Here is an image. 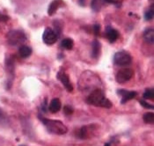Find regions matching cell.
<instances>
[{
    "mask_svg": "<svg viewBox=\"0 0 154 146\" xmlns=\"http://www.w3.org/2000/svg\"><path fill=\"white\" fill-rule=\"evenodd\" d=\"M63 5V0H54V1H52L51 4L48 6V14L50 15V16L51 15H54Z\"/></svg>",
    "mask_w": 154,
    "mask_h": 146,
    "instance_id": "30bf717a",
    "label": "cell"
},
{
    "mask_svg": "<svg viewBox=\"0 0 154 146\" xmlns=\"http://www.w3.org/2000/svg\"><path fill=\"white\" fill-rule=\"evenodd\" d=\"M132 61V57L127 51H118L114 56V62L117 66H127Z\"/></svg>",
    "mask_w": 154,
    "mask_h": 146,
    "instance_id": "3957f363",
    "label": "cell"
},
{
    "mask_svg": "<svg viewBox=\"0 0 154 146\" xmlns=\"http://www.w3.org/2000/svg\"><path fill=\"white\" fill-rule=\"evenodd\" d=\"M41 121L45 125V127L48 129V130L53 134L56 135H64L67 133L68 129L67 127L61 122L57 120H51V119H47L44 117H42L41 115L39 116Z\"/></svg>",
    "mask_w": 154,
    "mask_h": 146,
    "instance_id": "7a4b0ae2",
    "label": "cell"
},
{
    "mask_svg": "<svg viewBox=\"0 0 154 146\" xmlns=\"http://www.w3.org/2000/svg\"><path fill=\"white\" fill-rule=\"evenodd\" d=\"M119 95L122 96V100H121V103L122 104H125L127 101L131 100L132 99L136 97L137 95V92H134V91H126V90H118Z\"/></svg>",
    "mask_w": 154,
    "mask_h": 146,
    "instance_id": "ba28073f",
    "label": "cell"
},
{
    "mask_svg": "<svg viewBox=\"0 0 154 146\" xmlns=\"http://www.w3.org/2000/svg\"><path fill=\"white\" fill-rule=\"evenodd\" d=\"M9 20V17L7 15H4V14H0V20L1 21H7Z\"/></svg>",
    "mask_w": 154,
    "mask_h": 146,
    "instance_id": "7402d4cb",
    "label": "cell"
},
{
    "mask_svg": "<svg viewBox=\"0 0 154 146\" xmlns=\"http://www.w3.org/2000/svg\"><path fill=\"white\" fill-rule=\"evenodd\" d=\"M19 53H20V56L22 58H26V57H28V56H31V54H32V49L30 47H28V46L22 45V46L20 47Z\"/></svg>",
    "mask_w": 154,
    "mask_h": 146,
    "instance_id": "7c38bea8",
    "label": "cell"
},
{
    "mask_svg": "<svg viewBox=\"0 0 154 146\" xmlns=\"http://www.w3.org/2000/svg\"><path fill=\"white\" fill-rule=\"evenodd\" d=\"M133 76V71L130 68H123L122 70H120L116 77V81L120 84H123L125 82H127L128 80H130Z\"/></svg>",
    "mask_w": 154,
    "mask_h": 146,
    "instance_id": "5b68a950",
    "label": "cell"
},
{
    "mask_svg": "<svg viewBox=\"0 0 154 146\" xmlns=\"http://www.w3.org/2000/svg\"><path fill=\"white\" fill-rule=\"evenodd\" d=\"M63 112L66 115H71V114L73 113V108L70 107V106H65L63 108Z\"/></svg>",
    "mask_w": 154,
    "mask_h": 146,
    "instance_id": "ffe728a7",
    "label": "cell"
},
{
    "mask_svg": "<svg viewBox=\"0 0 154 146\" xmlns=\"http://www.w3.org/2000/svg\"><path fill=\"white\" fill-rule=\"evenodd\" d=\"M57 78H59V80L62 82V84L64 85L65 89L69 93H71L73 91V85H71V81H70V78L66 73L59 71L58 74H57Z\"/></svg>",
    "mask_w": 154,
    "mask_h": 146,
    "instance_id": "52a82bcc",
    "label": "cell"
},
{
    "mask_svg": "<svg viewBox=\"0 0 154 146\" xmlns=\"http://www.w3.org/2000/svg\"><path fill=\"white\" fill-rule=\"evenodd\" d=\"M92 56L94 58H98L100 51V43L98 40H94L92 43Z\"/></svg>",
    "mask_w": 154,
    "mask_h": 146,
    "instance_id": "4fadbf2b",
    "label": "cell"
},
{
    "mask_svg": "<svg viewBox=\"0 0 154 146\" xmlns=\"http://www.w3.org/2000/svg\"><path fill=\"white\" fill-rule=\"evenodd\" d=\"M73 45H74V42L73 41L70 39V38H65L61 42V46L62 48H63L64 49H67V50H70L73 48Z\"/></svg>",
    "mask_w": 154,
    "mask_h": 146,
    "instance_id": "9a60e30c",
    "label": "cell"
},
{
    "mask_svg": "<svg viewBox=\"0 0 154 146\" xmlns=\"http://www.w3.org/2000/svg\"><path fill=\"white\" fill-rule=\"evenodd\" d=\"M82 1H83V0H81V2H82Z\"/></svg>",
    "mask_w": 154,
    "mask_h": 146,
    "instance_id": "484cf974",
    "label": "cell"
},
{
    "mask_svg": "<svg viewBox=\"0 0 154 146\" xmlns=\"http://www.w3.org/2000/svg\"><path fill=\"white\" fill-rule=\"evenodd\" d=\"M7 39H8V41L10 44L15 46V45L23 43L26 41V35L22 31L12 30L7 35Z\"/></svg>",
    "mask_w": 154,
    "mask_h": 146,
    "instance_id": "277c9868",
    "label": "cell"
},
{
    "mask_svg": "<svg viewBox=\"0 0 154 146\" xmlns=\"http://www.w3.org/2000/svg\"><path fill=\"white\" fill-rule=\"evenodd\" d=\"M57 39H58L57 35L50 27H47L44 30L43 35H42V40L47 45H52V44L56 43Z\"/></svg>",
    "mask_w": 154,
    "mask_h": 146,
    "instance_id": "8992f818",
    "label": "cell"
},
{
    "mask_svg": "<svg viewBox=\"0 0 154 146\" xmlns=\"http://www.w3.org/2000/svg\"><path fill=\"white\" fill-rule=\"evenodd\" d=\"M20 146H25V145H20Z\"/></svg>",
    "mask_w": 154,
    "mask_h": 146,
    "instance_id": "d4e9b609",
    "label": "cell"
},
{
    "mask_svg": "<svg viewBox=\"0 0 154 146\" xmlns=\"http://www.w3.org/2000/svg\"><path fill=\"white\" fill-rule=\"evenodd\" d=\"M100 33V24H95L94 26V34L96 36H98Z\"/></svg>",
    "mask_w": 154,
    "mask_h": 146,
    "instance_id": "44dd1931",
    "label": "cell"
},
{
    "mask_svg": "<svg viewBox=\"0 0 154 146\" xmlns=\"http://www.w3.org/2000/svg\"><path fill=\"white\" fill-rule=\"evenodd\" d=\"M104 146H110V144L107 143V144H104Z\"/></svg>",
    "mask_w": 154,
    "mask_h": 146,
    "instance_id": "cb8c5ba5",
    "label": "cell"
},
{
    "mask_svg": "<svg viewBox=\"0 0 154 146\" xmlns=\"http://www.w3.org/2000/svg\"><path fill=\"white\" fill-rule=\"evenodd\" d=\"M143 98L146 99H154V91L153 88H148L145 90V92L143 93Z\"/></svg>",
    "mask_w": 154,
    "mask_h": 146,
    "instance_id": "e0dca14e",
    "label": "cell"
},
{
    "mask_svg": "<svg viewBox=\"0 0 154 146\" xmlns=\"http://www.w3.org/2000/svg\"><path fill=\"white\" fill-rule=\"evenodd\" d=\"M106 35H107V40L111 43L116 42L117 41V39L119 38V36H120L118 31L116 29L111 28L110 26H108L107 29H106Z\"/></svg>",
    "mask_w": 154,
    "mask_h": 146,
    "instance_id": "9c48e42d",
    "label": "cell"
},
{
    "mask_svg": "<svg viewBox=\"0 0 154 146\" xmlns=\"http://www.w3.org/2000/svg\"><path fill=\"white\" fill-rule=\"evenodd\" d=\"M143 122L148 124H153L154 122V114L153 113H146L144 114L143 117Z\"/></svg>",
    "mask_w": 154,
    "mask_h": 146,
    "instance_id": "2e32d148",
    "label": "cell"
},
{
    "mask_svg": "<svg viewBox=\"0 0 154 146\" xmlns=\"http://www.w3.org/2000/svg\"><path fill=\"white\" fill-rule=\"evenodd\" d=\"M139 102H140V104L142 105L144 108H148V109H153V106H152V105H151V104H149V103H147L146 101H144V100H140Z\"/></svg>",
    "mask_w": 154,
    "mask_h": 146,
    "instance_id": "d6986e66",
    "label": "cell"
},
{
    "mask_svg": "<svg viewBox=\"0 0 154 146\" xmlns=\"http://www.w3.org/2000/svg\"><path fill=\"white\" fill-rule=\"evenodd\" d=\"M87 103L105 108H110L113 106L111 101L105 97L104 93L100 89H95L91 93V94L87 97Z\"/></svg>",
    "mask_w": 154,
    "mask_h": 146,
    "instance_id": "6da1fadb",
    "label": "cell"
},
{
    "mask_svg": "<svg viewBox=\"0 0 154 146\" xmlns=\"http://www.w3.org/2000/svg\"><path fill=\"white\" fill-rule=\"evenodd\" d=\"M143 38H144V40H145L148 43L152 44L154 41L153 29H152V28H150V29L145 30L144 33H143Z\"/></svg>",
    "mask_w": 154,
    "mask_h": 146,
    "instance_id": "5bb4252c",
    "label": "cell"
},
{
    "mask_svg": "<svg viewBox=\"0 0 154 146\" xmlns=\"http://www.w3.org/2000/svg\"><path fill=\"white\" fill-rule=\"evenodd\" d=\"M105 2H107V3H110V4H116V1L115 0H103Z\"/></svg>",
    "mask_w": 154,
    "mask_h": 146,
    "instance_id": "603a6c76",
    "label": "cell"
},
{
    "mask_svg": "<svg viewBox=\"0 0 154 146\" xmlns=\"http://www.w3.org/2000/svg\"><path fill=\"white\" fill-rule=\"evenodd\" d=\"M154 17V10H153V5L149 9V10H147L145 13H144V19H145V20H147V21H149V20H152Z\"/></svg>",
    "mask_w": 154,
    "mask_h": 146,
    "instance_id": "ac0fdd59",
    "label": "cell"
},
{
    "mask_svg": "<svg viewBox=\"0 0 154 146\" xmlns=\"http://www.w3.org/2000/svg\"><path fill=\"white\" fill-rule=\"evenodd\" d=\"M61 107H62V104H61V101H60L59 99H53L48 106V110L53 113V114H56L57 112H59L61 109Z\"/></svg>",
    "mask_w": 154,
    "mask_h": 146,
    "instance_id": "8fae6325",
    "label": "cell"
}]
</instances>
